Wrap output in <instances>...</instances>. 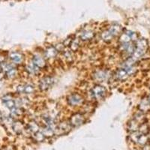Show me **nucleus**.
<instances>
[{
    "label": "nucleus",
    "mask_w": 150,
    "mask_h": 150,
    "mask_svg": "<svg viewBox=\"0 0 150 150\" xmlns=\"http://www.w3.org/2000/svg\"><path fill=\"white\" fill-rule=\"evenodd\" d=\"M91 93L92 97L96 99V100H99L101 99L104 95H106V89L105 88L102 86L100 85H97L92 88Z\"/></svg>",
    "instance_id": "nucleus-1"
},
{
    "label": "nucleus",
    "mask_w": 150,
    "mask_h": 150,
    "mask_svg": "<svg viewBox=\"0 0 150 150\" xmlns=\"http://www.w3.org/2000/svg\"><path fill=\"white\" fill-rule=\"evenodd\" d=\"M85 119L82 114L80 113H76L71 116L70 119V125L74 127H78L81 125L84 122Z\"/></svg>",
    "instance_id": "nucleus-2"
},
{
    "label": "nucleus",
    "mask_w": 150,
    "mask_h": 150,
    "mask_svg": "<svg viewBox=\"0 0 150 150\" xmlns=\"http://www.w3.org/2000/svg\"><path fill=\"white\" fill-rule=\"evenodd\" d=\"M68 102L71 106H78L83 102V98L78 94H71L68 98Z\"/></svg>",
    "instance_id": "nucleus-3"
},
{
    "label": "nucleus",
    "mask_w": 150,
    "mask_h": 150,
    "mask_svg": "<svg viewBox=\"0 0 150 150\" xmlns=\"http://www.w3.org/2000/svg\"><path fill=\"white\" fill-rule=\"evenodd\" d=\"M53 83V79L52 77H44L40 81L39 88L43 91H46L52 86Z\"/></svg>",
    "instance_id": "nucleus-4"
},
{
    "label": "nucleus",
    "mask_w": 150,
    "mask_h": 150,
    "mask_svg": "<svg viewBox=\"0 0 150 150\" xmlns=\"http://www.w3.org/2000/svg\"><path fill=\"white\" fill-rule=\"evenodd\" d=\"M109 77H110L109 72L107 71H104V70L97 71L94 74V78L96 80L101 81V82H103L104 80H107L109 78Z\"/></svg>",
    "instance_id": "nucleus-5"
},
{
    "label": "nucleus",
    "mask_w": 150,
    "mask_h": 150,
    "mask_svg": "<svg viewBox=\"0 0 150 150\" xmlns=\"http://www.w3.org/2000/svg\"><path fill=\"white\" fill-rule=\"evenodd\" d=\"M26 69L29 74H33V75H36L39 72V68L38 66H36L33 62L28 64L26 67Z\"/></svg>",
    "instance_id": "nucleus-6"
},
{
    "label": "nucleus",
    "mask_w": 150,
    "mask_h": 150,
    "mask_svg": "<svg viewBox=\"0 0 150 150\" xmlns=\"http://www.w3.org/2000/svg\"><path fill=\"white\" fill-rule=\"evenodd\" d=\"M32 62L35 64L36 66H38L39 68H44L45 66V61L44 59L41 57L39 56H35L33 57V59H32Z\"/></svg>",
    "instance_id": "nucleus-7"
},
{
    "label": "nucleus",
    "mask_w": 150,
    "mask_h": 150,
    "mask_svg": "<svg viewBox=\"0 0 150 150\" xmlns=\"http://www.w3.org/2000/svg\"><path fill=\"white\" fill-rule=\"evenodd\" d=\"M56 54H57V50H56V48H53V47H50V48H48L45 50V53H44V56L47 59L53 58L56 56Z\"/></svg>",
    "instance_id": "nucleus-8"
},
{
    "label": "nucleus",
    "mask_w": 150,
    "mask_h": 150,
    "mask_svg": "<svg viewBox=\"0 0 150 150\" xmlns=\"http://www.w3.org/2000/svg\"><path fill=\"white\" fill-rule=\"evenodd\" d=\"M94 32L91 30H86L81 33L80 35V38L83 41H89L91 40L94 37Z\"/></svg>",
    "instance_id": "nucleus-9"
},
{
    "label": "nucleus",
    "mask_w": 150,
    "mask_h": 150,
    "mask_svg": "<svg viewBox=\"0 0 150 150\" xmlns=\"http://www.w3.org/2000/svg\"><path fill=\"white\" fill-rule=\"evenodd\" d=\"M128 76H129L128 74L127 73V71L124 68L119 70L116 73V77L119 80H125L128 77Z\"/></svg>",
    "instance_id": "nucleus-10"
},
{
    "label": "nucleus",
    "mask_w": 150,
    "mask_h": 150,
    "mask_svg": "<svg viewBox=\"0 0 150 150\" xmlns=\"http://www.w3.org/2000/svg\"><path fill=\"white\" fill-rule=\"evenodd\" d=\"M10 58H11V59L14 62H15L17 64L20 63L22 62V60H23V57H22L21 54H20L18 53H11Z\"/></svg>",
    "instance_id": "nucleus-11"
},
{
    "label": "nucleus",
    "mask_w": 150,
    "mask_h": 150,
    "mask_svg": "<svg viewBox=\"0 0 150 150\" xmlns=\"http://www.w3.org/2000/svg\"><path fill=\"white\" fill-rule=\"evenodd\" d=\"M12 128L17 134H20L23 131V125L20 122H15L13 123Z\"/></svg>",
    "instance_id": "nucleus-12"
},
{
    "label": "nucleus",
    "mask_w": 150,
    "mask_h": 150,
    "mask_svg": "<svg viewBox=\"0 0 150 150\" xmlns=\"http://www.w3.org/2000/svg\"><path fill=\"white\" fill-rule=\"evenodd\" d=\"M120 30H121V28L118 25H113L108 29V31L110 32L111 35H113V37H115L116 35H117L119 32H120Z\"/></svg>",
    "instance_id": "nucleus-13"
},
{
    "label": "nucleus",
    "mask_w": 150,
    "mask_h": 150,
    "mask_svg": "<svg viewBox=\"0 0 150 150\" xmlns=\"http://www.w3.org/2000/svg\"><path fill=\"white\" fill-rule=\"evenodd\" d=\"M29 130L32 133L35 134V133L39 131V126H38V125L36 122H31L29 124Z\"/></svg>",
    "instance_id": "nucleus-14"
},
{
    "label": "nucleus",
    "mask_w": 150,
    "mask_h": 150,
    "mask_svg": "<svg viewBox=\"0 0 150 150\" xmlns=\"http://www.w3.org/2000/svg\"><path fill=\"white\" fill-rule=\"evenodd\" d=\"M147 48V41L145 39H140L137 42V48L146 50Z\"/></svg>",
    "instance_id": "nucleus-15"
},
{
    "label": "nucleus",
    "mask_w": 150,
    "mask_h": 150,
    "mask_svg": "<svg viewBox=\"0 0 150 150\" xmlns=\"http://www.w3.org/2000/svg\"><path fill=\"white\" fill-rule=\"evenodd\" d=\"M101 38L102 39L105 41V42H110L111 40L113 39V35H111V33L108 30L107 31H104L101 34Z\"/></svg>",
    "instance_id": "nucleus-16"
},
{
    "label": "nucleus",
    "mask_w": 150,
    "mask_h": 150,
    "mask_svg": "<svg viewBox=\"0 0 150 150\" xmlns=\"http://www.w3.org/2000/svg\"><path fill=\"white\" fill-rule=\"evenodd\" d=\"M150 107V104L149 102V100L148 99H146V100H143L140 105V109L142 111H146L149 109V107Z\"/></svg>",
    "instance_id": "nucleus-17"
},
{
    "label": "nucleus",
    "mask_w": 150,
    "mask_h": 150,
    "mask_svg": "<svg viewBox=\"0 0 150 150\" xmlns=\"http://www.w3.org/2000/svg\"><path fill=\"white\" fill-rule=\"evenodd\" d=\"M3 103L5 104V105L8 107L9 110H12L13 108H14L15 107V101L12 99V98H11V99H8L7 101H3Z\"/></svg>",
    "instance_id": "nucleus-18"
},
{
    "label": "nucleus",
    "mask_w": 150,
    "mask_h": 150,
    "mask_svg": "<svg viewBox=\"0 0 150 150\" xmlns=\"http://www.w3.org/2000/svg\"><path fill=\"white\" fill-rule=\"evenodd\" d=\"M45 138V136L44 135V134L42 132H40V131H38L36 133L34 134V139L38 141V142H41L44 140Z\"/></svg>",
    "instance_id": "nucleus-19"
},
{
    "label": "nucleus",
    "mask_w": 150,
    "mask_h": 150,
    "mask_svg": "<svg viewBox=\"0 0 150 150\" xmlns=\"http://www.w3.org/2000/svg\"><path fill=\"white\" fill-rule=\"evenodd\" d=\"M131 41V38L129 36V35L127 33H125V34H122L120 37V41L122 43V44H126V43H129Z\"/></svg>",
    "instance_id": "nucleus-20"
},
{
    "label": "nucleus",
    "mask_w": 150,
    "mask_h": 150,
    "mask_svg": "<svg viewBox=\"0 0 150 150\" xmlns=\"http://www.w3.org/2000/svg\"><path fill=\"white\" fill-rule=\"evenodd\" d=\"M71 50L72 51H76L78 48H79L80 46V43H79V40L78 39H74L71 42Z\"/></svg>",
    "instance_id": "nucleus-21"
},
{
    "label": "nucleus",
    "mask_w": 150,
    "mask_h": 150,
    "mask_svg": "<svg viewBox=\"0 0 150 150\" xmlns=\"http://www.w3.org/2000/svg\"><path fill=\"white\" fill-rule=\"evenodd\" d=\"M147 140H148V138H147V137L146 136V134H141V135L140 136V137H139V139H138V140H137V143H140V145H144V144L146 143Z\"/></svg>",
    "instance_id": "nucleus-22"
},
{
    "label": "nucleus",
    "mask_w": 150,
    "mask_h": 150,
    "mask_svg": "<svg viewBox=\"0 0 150 150\" xmlns=\"http://www.w3.org/2000/svg\"><path fill=\"white\" fill-rule=\"evenodd\" d=\"M34 92V87L32 85H26L24 86V93L31 94Z\"/></svg>",
    "instance_id": "nucleus-23"
},
{
    "label": "nucleus",
    "mask_w": 150,
    "mask_h": 150,
    "mask_svg": "<svg viewBox=\"0 0 150 150\" xmlns=\"http://www.w3.org/2000/svg\"><path fill=\"white\" fill-rule=\"evenodd\" d=\"M7 76H8V78H14L17 74V70L15 68H11V70H9L7 72Z\"/></svg>",
    "instance_id": "nucleus-24"
},
{
    "label": "nucleus",
    "mask_w": 150,
    "mask_h": 150,
    "mask_svg": "<svg viewBox=\"0 0 150 150\" xmlns=\"http://www.w3.org/2000/svg\"><path fill=\"white\" fill-rule=\"evenodd\" d=\"M140 135H141L140 133L134 131V132L131 134V139L134 142L137 143V140H138V139H139V137H140Z\"/></svg>",
    "instance_id": "nucleus-25"
},
{
    "label": "nucleus",
    "mask_w": 150,
    "mask_h": 150,
    "mask_svg": "<svg viewBox=\"0 0 150 150\" xmlns=\"http://www.w3.org/2000/svg\"><path fill=\"white\" fill-rule=\"evenodd\" d=\"M140 134H146L149 132V128L148 125L146 124H143L141 127L140 128Z\"/></svg>",
    "instance_id": "nucleus-26"
},
{
    "label": "nucleus",
    "mask_w": 150,
    "mask_h": 150,
    "mask_svg": "<svg viewBox=\"0 0 150 150\" xmlns=\"http://www.w3.org/2000/svg\"><path fill=\"white\" fill-rule=\"evenodd\" d=\"M137 128H138V125H137V122L136 120L132 121V122L130 123V125H129V128H130V130H131V131H135L137 129Z\"/></svg>",
    "instance_id": "nucleus-27"
},
{
    "label": "nucleus",
    "mask_w": 150,
    "mask_h": 150,
    "mask_svg": "<svg viewBox=\"0 0 150 150\" xmlns=\"http://www.w3.org/2000/svg\"><path fill=\"white\" fill-rule=\"evenodd\" d=\"M64 56H65V58L68 60V61H71V59H72V57H73V56H72V53H71V51H66L65 53H64Z\"/></svg>",
    "instance_id": "nucleus-28"
},
{
    "label": "nucleus",
    "mask_w": 150,
    "mask_h": 150,
    "mask_svg": "<svg viewBox=\"0 0 150 150\" xmlns=\"http://www.w3.org/2000/svg\"><path fill=\"white\" fill-rule=\"evenodd\" d=\"M128 32V34L129 35V36H130V38H131V40H133V41L137 40V35L136 33H134V32Z\"/></svg>",
    "instance_id": "nucleus-29"
},
{
    "label": "nucleus",
    "mask_w": 150,
    "mask_h": 150,
    "mask_svg": "<svg viewBox=\"0 0 150 150\" xmlns=\"http://www.w3.org/2000/svg\"><path fill=\"white\" fill-rule=\"evenodd\" d=\"M17 91L19 93H24V85H20L17 88Z\"/></svg>",
    "instance_id": "nucleus-30"
},
{
    "label": "nucleus",
    "mask_w": 150,
    "mask_h": 150,
    "mask_svg": "<svg viewBox=\"0 0 150 150\" xmlns=\"http://www.w3.org/2000/svg\"><path fill=\"white\" fill-rule=\"evenodd\" d=\"M3 77H4V75H3V74L2 73V72H0V81L2 80V78H3Z\"/></svg>",
    "instance_id": "nucleus-31"
},
{
    "label": "nucleus",
    "mask_w": 150,
    "mask_h": 150,
    "mask_svg": "<svg viewBox=\"0 0 150 150\" xmlns=\"http://www.w3.org/2000/svg\"><path fill=\"white\" fill-rule=\"evenodd\" d=\"M143 150H150V148L149 146H145L144 147V149Z\"/></svg>",
    "instance_id": "nucleus-32"
},
{
    "label": "nucleus",
    "mask_w": 150,
    "mask_h": 150,
    "mask_svg": "<svg viewBox=\"0 0 150 150\" xmlns=\"http://www.w3.org/2000/svg\"><path fill=\"white\" fill-rule=\"evenodd\" d=\"M2 65H1V63H0V72H1V70H2Z\"/></svg>",
    "instance_id": "nucleus-33"
},
{
    "label": "nucleus",
    "mask_w": 150,
    "mask_h": 150,
    "mask_svg": "<svg viewBox=\"0 0 150 150\" xmlns=\"http://www.w3.org/2000/svg\"><path fill=\"white\" fill-rule=\"evenodd\" d=\"M2 114H1V113H0V119H2Z\"/></svg>",
    "instance_id": "nucleus-34"
},
{
    "label": "nucleus",
    "mask_w": 150,
    "mask_h": 150,
    "mask_svg": "<svg viewBox=\"0 0 150 150\" xmlns=\"http://www.w3.org/2000/svg\"><path fill=\"white\" fill-rule=\"evenodd\" d=\"M148 100H149V104H150V96H149V99H148Z\"/></svg>",
    "instance_id": "nucleus-35"
},
{
    "label": "nucleus",
    "mask_w": 150,
    "mask_h": 150,
    "mask_svg": "<svg viewBox=\"0 0 150 150\" xmlns=\"http://www.w3.org/2000/svg\"><path fill=\"white\" fill-rule=\"evenodd\" d=\"M1 86H2V84H1V83H0V88H1Z\"/></svg>",
    "instance_id": "nucleus-36"
}]
</instances>
